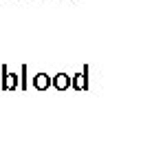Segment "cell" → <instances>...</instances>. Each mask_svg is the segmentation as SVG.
<instances>
[{
    "mask_svg": "<svg viewBox=\"0 0 152 148\" xmlns=\"http://www.w3.org/2000/svg\"><path fill=\"white\" fill-rule=\"evenodd\" d=\"M0 71H2V84H0V91H15V88H20V75H15L7 68V64L0 66Z\"/></svg>",
    "mask_w": 152,
    "mask_h": 148,
    "instance_id": "cell-1",
    "label": "cell"
},
{
    "mask_svg": "<svg viewBox=\"0 0 152 148\" xmlns=\"http://www.w3.org/2000/svg\"><path fill=\"white\" fill-rule=\"evenodd\" d=\"M31 86H33L35 91H49V88L53 86V77H51L49 73H35V75L31 77Z\"/></svg>",
    "mask_w": 152,
    "mask_h": 148,
    "instance_id": "cell-2",
    "label": "cell"
},
{
    "mask_svg": "<svg viewBox=\"0 0 152 148\" xmlns=\"http://www.w3.org/2000/svg\"><path fill=\"white\" fill-rule=\"evenodd\" d=\"M73 88H75V91H88V64L84 66L82 73H75V75H73Z\"/></svg>",
    "mask_w": 152,
    "mask_h": 148,
    "instance_id": "cell-3",
    "label": "cell"
},
{
    "mask_svg": "<svg viewBox=\"0 0 152 148\" xmlns=\"http://www.w3.org/2000/svg\"><path fill=\"white\" fill-rule=\"evenodd\" d=\"M69 86H73V75H69V73H57V75H53V88H57V91H69Z\"/></svg>",
    "mask_w": 152,
    "mask_h": 148,
    "instance_id": "cell-4",
    "label": "cell"
},
{
    "mask_svg": "<svg viewBox=\"0 0 152 148\" xmlns=\"http://www.w3.org/2000/svg\"><path fill=\"white\" fill-rule=\"evenodd\" d=\"M29 88V66L22 64L20 66V91H27Z\"/></svg>",
    "mask_w": 152,
    "mask_h": 148,
    "instance_id": "cell-5",
    "label": "cell"
}]
</instances>
